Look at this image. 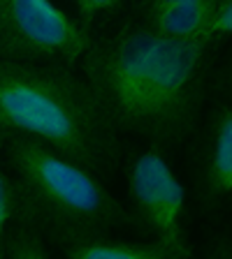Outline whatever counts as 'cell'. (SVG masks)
Here are the masks:
<instances>
[{"label":"cell","instance_id":"6","mask_svg":"<svg viewBox=\"0 0 232 259\" xmlns=\"http://www.w3.org/2000/svg\"><path fill=\"white\" fill-rule=\"evenodd\" d=\"M200 188L207 204L218 206L232 194V109L221 104L207 118L200 153Z\"/></svg>","mask_w":232,"mask_h":259},{"label":"cell","instance_id":"2","mask_svg":"<svg viewBox=\"0 0 232 259\" xmlns=\"http://www.w3.org/2000/svg\"><path fill=\"white\" fill-rule=\"evenodd\" d=\"M0 125L95 174L114 171L121 162V132L70 65L0 60Z\"/></svg>","mask_w":232,"mask_h":259},{"label":"cell","instance_id":"9","mask_svg":"<svg viewBox=\"0 0 232 259\" xmlns=\"http://www.w3.org/2000/svg\"><path fill=\"white\" fill-rule=\"evenodd\" d=\"M51 245L44 229L28 215L14 213L3 241V259H49Z\"/></svg>","mask_w":232,"mask_h":259},{"label":"cell","instance_id":"11","mask_svg":"<svg viewBox=\"0 0 232 259\" xmlns=\"http://www.w3.org/2000/svg\"><path fill=\"white\" fill-rule=\"evenodd\" d=\"M19 206V188L10 171L0 169V259H3V241H5L7 227Z\"/></svg>","mask_w":232,"mask_h":259},{"label":"cell","instance_id":"1","mask_svg":"<svg viewBox=\"0 0 232 259\" xmlns=\"http://www.w3.org/2000/svg\"><path fill=\"white\" fill-rule=\"evenodd\" d=\"M216 47L162 37L135 19L91 37L79 65L114 127L168 146L200 123Z\"/></svg>","mask_w":232,"mask_h":259},{"label":"cell","instance_id":"14","mask_svg":"<svg viewBox=\"0 0 232 259\" xmlns=\"http://www.w3.org/2000/svg\"><path fill=\"white\" fill-rule=\"evenodd\" d=\"M135 3H137V5H140V3H142V0H135Z\"/></svg>","mask_w":232,"mask_h":259},{"label":"cell","instance_id":"3","mask_svg":"<svg viewBox=\"0 0 232 259\" xmlns=\"http://www.w3.org/2000/svg\"><path fill=\"white\" fill-rule=\"evenodd\" d=\"M3 148L19 188L16 213L32 218L60 248L130 222L93 169L26 135H10Z\"/></svg>","mask_w":232,"mask_h":259},{"label":"cell","instance_id":"12","mask_svg":"<svg viewBox=\"0 0 232 259\" xmlns=\"http://www.w3.org/2000/svg\"><path fill=\"white\" fill-rule=\"evenodd\" d=\"M72 5L77 10V23L86 32H91L93 23L103 16L119 12L123 0H72Z\"/></svg>","mask_w":232,"mask_h":259},{"label":"cell","instance_id":"4","mask_svg":"<svg viewBox=\"0 0 232 259\" xmlns=\"http://www.w3.org/2000/svg\"><path fill=\"white\" fill-rule=\"evenodd\" d=\"M91 37L54 0H0V60L72 67Z\"/></svg>","mask_w":232,"mask_h":259},{"label":"cell","instance_id":"10","mask_svg":"<svg viewBox=\"0 0 232 259\" xmlns=\"http://www.w3.org/2000/svg\"><path fill=\"white\" fill-rule=\"evenodd\" d=\"M232 35V0H214L207 14L202 39L209 44H221Z\"/></svg>","mask_w":232,"mask_h":259},{"label":"cell","instance_id":"13","mask_svg":"<svg viewBox=\"0 0 232 259\" xmlns=\"http://www.w3.org/2000/svg\"><path fill=\"white\" fill-rule=\"evenodd\" d=\"M181 3H200V0H142L137 10H151V7H168V5H181Z\"/></svg>","mask_w":232,"mask_h":259},{"label":"cell","instance_id":"8","mask_svg":"<svg viewBox=\"0 0 232 259\" xmlns=\"http://www.w3.org/2000/svg\"><path fill=\"white\" fill-rule=\"evenodd\" d=\"M214 0H200V3H181V5L151 7L140 10V19L149 30L158 32L162 37L172 39H202V30L207 23V14Z\"/></svg>","mask_w":232,"mask_h":259},{"label":"cell","instance_id":"7","mask_svg":"<svg viewBox=\"0 0 232 259\" xmlns=\"http://www.w3.org/2000/svg\"><path fill=\"white\" fill-rule=\"evenodd\" d=\"M63 252L70 259H184L172 245L156 236L149 241H132L112 234L65 245Z\"/></svg>","mask_w":232,"mask_h":259},{"label":"cell","instance_id":"5","mask_svg":"<svg viewBox=\"0 0 232 259\" xmlns=\"http://www.w3.org/2000/svg\"><path fill=\"white\" fill-rule=\"evenodd\" d=\"M128 197L135 218L184 259L193 257L186 227V188L162 148L151 144L128 162Z\"/></svg>","mask_w":232,"mask_h":259}]
</instances>
